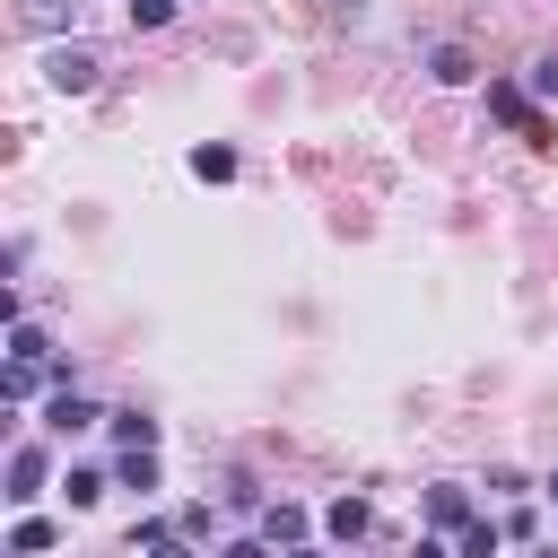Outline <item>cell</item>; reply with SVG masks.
<instances>
[{"label": "cell", "instance_id": "6da1fadb", "mask_svg": "<svg viewBox=\"0 0 558 558\" xmlns=\"http://www.w3.org/2000/svg\"><path fill=\"white\" fill-rule=\"evenodd\" d=\"M44 78H52L61 96H87V87H96V52H87V44H52V52H44Z\"/></svg>", "mask_w": 558, "mask_h": 558}, {"label": "cell", "instance_id": "7a4b0ae2", "mask_svg": "<svg viewBox=\"0 0 558 558\" xmlns=\"http://www.w3.org/2000/svg\"><path fill=\"white\" fill-rule=\"evenodd\" d=\"M96 418H105V410H96L78 384H61V392H52V410H44V427H52V436H78V427H96Z\"/></svg>", "mask_w": 558, "mask_h": 558}, {"label": "cell", "instance_id": "3957f363", "mask_svg": "<svg viewBox=\"0 0 558 558\" xmlns=\"http://www.w3.org/2000/svg\"><path fill=\"white\" fill-rule=\"evenodd\" d=\"M44 497V445H17L9 453V506H35Z\"/></svg>", "mask_w": 558, "mask_h": 558}, {"label": "cell", "instance_id": "277c9868", "mask_svg": "<svg viewBox=\"0 0 558 558\" xmlns=\"http://www.w3.org/2000/svg\"><path fill=\"white\" fill-rule=\"evenodd\" d=\"M262 541H270V549H305V506H288V497L262 506Z\"/></svg>", "mask_w": 558, "mask_h": 558}, {"label": "cell", "instance_id": "5b68a950", "mask_svg": "<svg viewBox=\"0 0 558 558\" xmlns=\"http://www.w3.org/2000/svg\"><path fill=\"white\" fill-rule=\"evenodd\" d=\"M427 523H436V532H471L480 514H471V497H462V488H427Z\"/></svg>", "mask_w": 558, "mask_h": 558}, {"label": "cell", "instance_id": "8992f818", "mask_svg": "<svg viewBox=\"0 0 558 558\" xmlns=\"http://www.w3.org/2000/svg\"><path fill=\"white\" fill-rule=\"evenodd\" d=\"M366 523H375V506H366V497H331V506H323V532H331V541H357Z\"/></svg>", "mask_w": 558, "mask_h": 558}, {"label": "cell", "instance_id": "52a82bcc", "mask_svg": "<svg viewBox=\"0 0 558 558\" xmlns=\"http://www.w3.org/2000/svg\"><path fill=\"white\" fill-rule=\"evenodd\" d=\"M113 480L148 497V488H157V445H122V462H113Z\"/></svg>", "mask_w": 558, "mask_h": 558}, {"label": "cell", "instance_id": "ba28073f", "mask_svg": "<svg viewBox=\"0 0 558 558\" xmlns=\"http://www.w3.org/2000/svg\"><path fill=\"white\" fill-rule=\"evenodd\" d=\"M9 549H17V558H44V549H52V523H44V514H17Z\"/></svg>", "mask_w": 558, "mask_h": 558}, {"label": "cell", "instance_id": "9c48e42d", "mask_svg": "<svg viewBox=\"0 0 558 558\" xmlns=\"http://www.w3.org/2000/svg\"><path fill=\"white\" fill-rule=\"evenodd\" d=\"M131 541H140L148 558H192V541H183V532H166V523H140Z\"/></svg>", "mask_w": 558, "mask_h": 558}, {"label": "cell", "instance_id": "30bf717a", "mask_svg": "<svg viewBox=\"0 0 558 558\" xmlns=\"http://www.w3.org/2000/svg\"><path fill=\"white\" fill-rule=\"evenodd\" d=\"M427 70H436L445 87H462V78H471V52H462V44H436V52H427Z\"/></svg>", "mask_w": 558, "mask_h": 558}, {"label": "cell", "instance_id": "8fae6325", "mask_svg": "<svg viewBox=\"0 0 558 558\" xmlns=\"http://www.w3.org/2000/svg\"><path fill=\"white\" fill-rule=\"evenodd\" d=\"M192 174H201V183H227V174H235V148H209V140H201V148H192Z\"/></svg>", "mask_w": 558, "mask_h": 558}, {"label": "cell", "instance_id": "7c38bea8", "mask_svg": "<svg viewBox=\"0 0 558 558\" xmlns=\"http://www.w3.org/2000/svg\"><path fill=\"white\" fill-rule=\"evenodd\" d=\"M9 357H26V366H44V331H35V323H26V314H17V323H9Z\"/></svg>", "mask_w": 558, "mask_h": 558}, {"label": "cell", "instance_id": "4fadbf2b", "mask_svg": "<svg viewBox=\"0 0 558 558\" xmlns=\"http://www.w3.org/2000/svg\"><path fill=\"white\" fill-rule=\"evenodd\" d=\"M105 418H113L122 445H157V418H140V410H105Z\"/></svg>", "mask_w": 558, "mask_h": 558}, {"label": "cell", "instance_id": "5bb4252c", "mask_svg": "<svg viewBox=\"0 0 558 558\" xmlns=\"http://www.w3.org/2000/svg\"><path fill=\"white\" fill-rule=\"evenodd\" d=\"M61 497H70V506H96V497H105V471H70Z\"/></svg>", "mask_w": 558, "mask_h": 558}, {"label": "cell", "instance_id": "9a60e30c", "mask_svg": "<svg viewBox=\"0 0 558 558\" xmlns=\"http://www.w3.org/2000/svg\"><path fill=\"white\" fill-rule=\"evenodd\" d=\"M462 558H497V523H471L462 532Z\"/></svg>", "mask_w": 558, "mask_h": 558}, {"label": "cell", "instance_id": "2e32d148", "mask_svg": "<svg viewBox=\"0 0 558 558\" xmlns=\"http://www.w3.org/2000/svg\"><path fill=\"white\" fill-rule=\"evenodd\" d=\"M174 17V0H131V26H166Z\"/></svg>", "mask_w": 558, "mask_h": 558}, {"label": "cell", "instance_id": "e0dca14e", "mask_svg": "<svg viewBox=\"0 0 558 558\" xmlns=\"http://www.w3.org/2000/svg\"><path fill=\"white\" fill-rule=\"evenodd\" d=\"M532 96H558V61H532Z\"/></svg>", "mask_w": 558, "mask_h": 558}, {"label": "cell", "instance_id": "ac0fdd59", "mask_svg": "<svg viewBox=\"0 0 558 558\" xmlns=\"http://www.w3.org/2000/svg\"><path fill=\"white\" fill-rule=\"evenodd\" d=\"M218 558H270V549H262V541H227Z\"/></svg>", "mask_w": 558, "mask_h": 558}, {"label": "cell", "instance_id": "d6986e66", "mask_svg": "<svg viewBox=\"0 0 558 558\" xmlns=\"http://www.w3.org/2000/svg\"><path fill=\"white\" fill-rule=\"evenodd\" d=\"M410 558H453V549H445V541H418V549H410Z\"/></svg>", "mask_w": 558, "mask_h": 558}, {"label": "cell", "instance_id": "ffe728a7", "mask_svg": "<svg viewBox=\"0 0 558 558\" xmlns=\"http://www.w3.org/2000/svg\"><path fill=\"white\" fill-rule=\"evenodd\" d=\"M288 558H323V549H288Z\"/></svg>", "mask_w": 558, "mask_h": 558}, {"label": "cell", "instance_id": "44dd1931", "mask_svg": "<svg viewBox=\"0 0 558 558\" xmlns=\"http://www.w3.org/2000/svg\"><path fill=\"white\" fill-rule=\"evenodd\" d=\"M549 497H558V480H549Z\"/></svg>", "mask_w": 558, "mask_h": 558}, {"label": "cell", "instance_id": "7402d4cb", "mask_svg": "<svg viewBox=\"0 0 558 558\" xmlns=\"http://www.w3.org/2000/svg\"><path fill=\"white\" fill-rule=\"evenodd\" d=\"M549 558H558V549H549Z\"/></svg>", "mask_w": 558, "mask_h": 558}]
</instances>
